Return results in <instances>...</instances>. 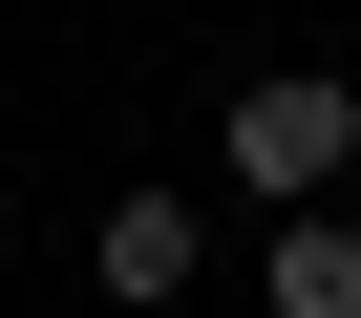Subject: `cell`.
Wrapping results in <instances>:
<instances>
[{
    "label": "cell",
    "instance_id": "6da1fadb",
    "mask_svg": "<svg viewBox=\"0 0 361 318\" xmlns=\"http://www.w3.org/2000/svg\"><path fill=\"white\" fill-rule=\"evenodd\" d=\"M361 170V85H319V64H276V85H234V191H276V212H319Z\"/></svg>",
    "mask_w": 361,
    "mask_h": 318
},
{
    "label": "cell",
    "instance_id": "7a4b0ae2",
    "mask_svg": "<svg viewBox=\"0 0 361 318\" xmlns=\"http://www.w3.org/2000/svg\"><path fill=\"white\" fill-rule=\"evenodd\" d=\"M192 255H213L192 191H128V212H106V297H192Z\"/></svg>",
    "mask_w": 361,
    "mask_h": 318
},
{
    "label": "cell",
    "instance_id": "3957f363",
    "mask_svg": "<svg viewBox=\"0 0 361 318\" xmlns=\"http://www.w3.org/2000/svg\"><path fill=\"white\" fill-rule=\"evenodd\" d=\"M276 318H361V234H340V212L276 234Z\"/></svg>",
    "mask_w": 361,
    "mask_h": 318
}]
</instances>
